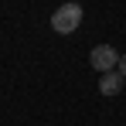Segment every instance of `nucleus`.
<instances>
[{
    "label": "nucleus",
    "instance_id": "f257e3e1",
    "mask_svg": "<svg viewBox=\"0 0 126 126\" xmlns=\"http://www.w3.org/2000/svg\"><path fill=\"white\" fill-rule=\"evenodd\" d=\"M79 24H82V3H75V0L62 3V7L51 14V27H55L58 34H72Z\"/></svg>",
    "mask_w": 126,
    "mask_h": 126
},
{
    "label": "nucleus",
    "instance_id": "f03ea898",
    "mask_svg": "<svg viewBox=\"0 0 126 126\" xmlns=\"http://www.w3.org/2000/svg\"><path fill=\"white\" fill-rule=\"evenodd\" d=\"M89 65L95 72H112V68H119V51L112 44H95L89 51Z\"/></svg>",
    "mask_w": 126,
    "mask_h": 126
},
{
    "label": "nucleus",
    "instance_id": "7ed1b4c3",
    "mask_svg": "<svg viewBox=\"0 0 126 126\" xmlns=\"http://www.w3.org/2000/svg\"><path fill=\"white\" fill-rule=\"evenodd\" d=\"M126 85V75L119 68H112V72H102V79H99V92L102 95H119Z\"/></svg>",
    "mask_w": 126,
    "mask_h": 126
},
{
    "label": "nucleus",
    "instance_id": "20e7f679",
    "mask_svg": "<svg viewBox=\"0 0 126 126\" xmlns=\"http://www.w3.org/2000/svg\"><path fill=\"white\" fill-rule=\"evenodd\" d=\"M119 72L126 75V55H119Z\"/></svg>",
    "mask_w": 126,
    "mask_h": 126
}]
</instances>
